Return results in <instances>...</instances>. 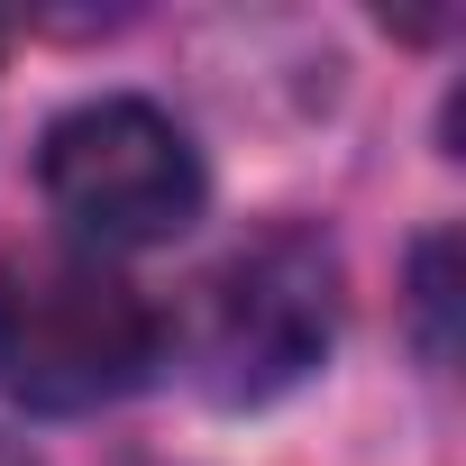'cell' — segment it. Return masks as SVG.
Instances as JSON below:
<instances>
[{"label": "cell", "instance_id": "6da1fadb", "mask_svg": "<svg viewBox=\"0 0 466 466\" xmlns=\"http://www.w3.org/2000/svg\"><path fill=\"white\" fill-rule=\"evenodd\" d=\"M165 366V311L83 248L0 257V393L19 411H101Z\"/></svg>", "mask_w": 466, "mask_h": 466}, {"label": "cell", "instance_id": "7a4b0ae2", "mask_svg": "<svg viewBox=\"0 0 466 466\" xmlns=\"http://www.w3.org/2000/svg\"><path fill=\"white\" fill-rule=\"evenodd\" d=\"M329 339H339V257L311 228H266L238 257H219L174 329L183 375L228 411L293 393L329 357Z\"/></svg>", "mask_w": 466, "mask_h": 466}, {"label": "cell", "instance_id": "3957f363", "mask_svg": "<svg viewBox=\"0 0 466 466\" xmlns=\"http://www.w3.org/2000/svg\"><path fill=\"white\" fill-rule=\"evenodd\" d=\"M37 183H46L56 219L101 257L174 248L210 201V174H201V147L183 137V119L137 92H101V101L65 110L37 147Z\"/></svg>", "mask_w": 466, "mask_h": 466}, {"label": "cell", "instance_id": "277c9868", "mask_svg": "<svg viewBox=\"0 0 466 466\" xmlns=\"http://www.w3.org/2000/svg\"><path fill=\"white\" fill-rule=\"evenodd\" d=\"M448 228L439 238H420V257H411V311H420V339H430V357H457V329H448Z\"/></svg>", "mask_w": 466, "mask_h": 466}, {"label": "cell", "instance_id": "5b68a950", "mask_svg": "<svg viewBox=\"0 0 466 466\" xmlns=\"http://www.w3.org/2000/svg\"><path fill=\"white\" fill-rule=\"evenodd\" d=\"M0 466H37V457H28V448H19V439H0Z\"/></svg>", "mask_w": 466, "mask_h": 466}, {"label": "cell", "instance_id": "8992f818", "mask_svg": "<svg viewBox=\"0 0 466 466\" xmlns=\"http://www.w3.org/2000/svg\"><path fill=\"white\" fill-rule=\"evenodd\" d=\"M0 46H10V19H0Z\"/></svg>", "mask_w": 466, "mask_h": 466}]
</instances>
